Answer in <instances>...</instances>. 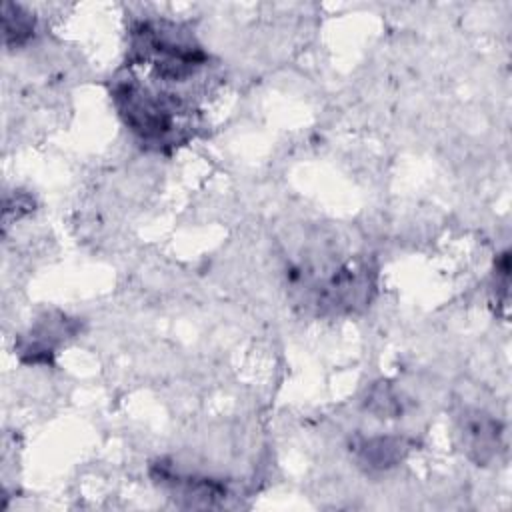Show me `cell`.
I'll use <instances>...</instances> for the list:
<instances>
[{"mask_svg": "<svg viewBox=\"0 0 512 512\" xmlns=\"http://www.w3.org/2000/svg\"><path fill=\"white\" fill-rule=\"evenodd\" d=\"M466 444L478 462L486 460L492 454V448L498 444V424L482 414H474L464 424Z\"/></svg>", "mask_w": 512, "mask_h": 512, "instance_id": "cell-4", "label": "cell"}, {"mask_svg": "<svg viewBox=\"0 0 512 512\" xmlns=\"http://www.w3.org/2000/svg\"><path fill=\"white\" fill-rule=\"evenodd\" d=\"M6 46H22L34 34V18L18 4L6 2L2 8Z\"/></svg>", "mask_w": 512, "mask_h": 512, "instance_id": "cell-5", "label": "cell"}, {"mask_svg": "<svg viewBox=\"0 0 512 512\" xmlns=\"http://www.w3.org/2000/svg\"><path fill=\"white\" fill-rule=\"evenodd\" d=\"M112 100L128 130L142 144L160 150L176 142L184 104L174 94L152 90L136 78H122L112 88Z\"/></svg>", "mask_w": 512, "mask_h": 512, "instance_id": "cell-2", "label": "cell"}, {"mask_svg": "<svg viewBox=\"0 0 512 512\" xmlns=\"http://www.w3.org/2000/svg\"><path fill=\"white\" fill-rule=\"evenodd\" d=\"M130 36L132 60L146 64L162 82H184L208 62L200 44L176 24L142 20Z\"/></svg>", "mask_w": 512, "mask_h": 512, "instance_id": "cell-1", "label": "cell"}, {"mask_svg": "<svg viewBox=\"0 0 512 512\" xmlns=\"http://www.w3.org/2000/svg\"><path fill=\"white\" fill-rule=\"evenodd\" d=\"M402 448V440L372 438L360 446V458L372 468H386L402 458Z\"/></svg>", "mask_w": 512, "mask_h": 512, "instance_id": "cell-6", "label": "cell"}, {"mask_svg": "<svg viewBox=\"0 0 512 512\" xmlns=\"http://www.w3.org/2000/svg\"><path fill=\"white\" fill-rule=\"evenodd\" d=\"M152 478L154 482L176 494L174 498L184 506H212L216 500L226 496V488L220 482L212 478L178 474L172 466L164 462H158L152 468Z\"/></svg>", "mask_w": 512, "mask_h": 512, "instance_id": "cell-3", "label": "cell"}]
</instances>
